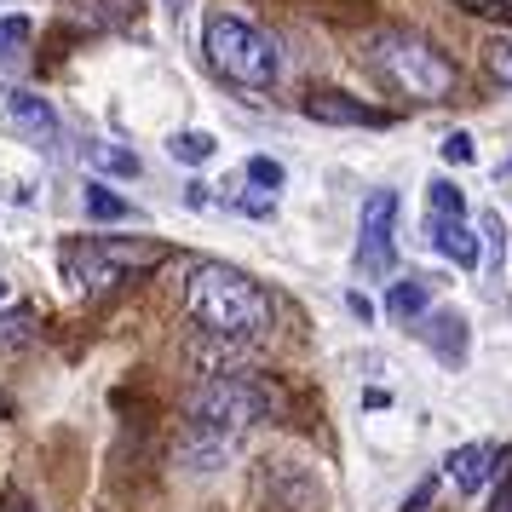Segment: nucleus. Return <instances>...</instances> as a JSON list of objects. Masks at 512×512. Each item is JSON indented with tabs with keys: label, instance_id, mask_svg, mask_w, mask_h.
Wrapping results in <instances>:
<instances>
[{
	"label": "nucleus",
	"instance_id": "0eeeda50",
	"mask_svg": "<svg viewBox=\"0 0 512 512\" xmlns=\"http://www.w3.org/2000/svg\"><path fill=\"white\" fill-rule=\"evenodd\" d=\"M305 116L311 121H328V127H386V110H374V104H357L346 93H311L305 98Z\"/></svg>",
	"mask_w": 512,
	"mask_h": 512
},
{
	"label": "nucleus",
	"instance_id": "bb28decb",
	"mask_svg": "<svg viewBox=\"0 0 512 512\" xmlns=\"http://www.w3.org/2000/svg\"><path fill=\"white\" fill-rule=\"evenodd\" d=\"M208 202H213L208 185H190V190H185V208H208Z\"/></svg>",
	"mask_w": 512,
	"mask_h": 512
},
{
	"label": "nucleus",
	"instance_id": "20e7f679",
	"mask_svg": "<svg viewBox=\"0 0 512 512\" xmlns=\"http://www.w3.org/2000/svg\"><path fill=\"white\" fill-rule=\"evenodd\" d=\"M271 409H277V397L265 392L254 374H213V380H202V386L190 392V403H185L190 426L225 432V438L248 432V426H259V420H271Z\"/></svg>",
	"mask_w": 512,
	"mask_h": 512
},
{
	"label": "nucleus",
	"instance_id": "f03ea898",
	"mask_svg": "<svg viewBox=\"0 0 512 512\" xmlns=\"http://www.w3.org/2000/svg\"><path fill=\"white\" fill-rule=\"evenodd\" d=\"M369 70L386 81V93L415 98V104H438V98L455 93V64L426 35H415V29H380V35H369Z\"/></svg>",
	"mask_w": 512,
	"mask_h": 512
},
{
	"label": "nucleus",
	"instance_id": "f8f14e48",
	"mask_svg": "<svg viewBox=\"0 0 512 512\" xmlns=\"http://www.w3.org/2000/svg\"><path fill=\"white\" fill-rule=\"evenodd\" d=\"M426 305H432V277H397L386 288V311L392 317H420Z\"/></svg>",
	"mask_w": 512,
	"mask_h": 512
},
{
	"label": "nucleus",
	"instance_id": "cd10ccee",
	"mask_svg": "<svg viewBox=\"0 0 512 512\" xmlns=\"http://www.w3.org/2000/svg\"><path fill=\"white\" fill-rule=\"evenodd\" d=\"M0 420H6V397H0Z\"/></svg>",
	"mask_w": 512,
	"mask_h": 512
},
{
	"label": "nucleus",
	"instance_id": "b1692460",
	"mask_svg": "<svg viewBox=\"0 0 512 512\" xmlns=\"http://www.w3.org/2000/svg\"><path fill=\"white\" fill-rule=\"evenodd\" d=\"M242 179H254V185H265V190H277V185H282V167H277V162H265V156H254Z\"/></svg>",
	"mask_w": 512,
	"mask_h": 512
},
{
	"label": "nucleus",
	"instance_id": "a211bd4d",
	"mask_svg": "<svg viewBox=\"0 0 512 512\" xmlns=\"http://www.w3.org/2000/svg\"><path fill=\"white\" fill-rule=\"evenodd\" d=\"M35 340V323H29L24 311H6L0 317V351H24Z\"/></svg>",
	"mask_w": 512,
	"mask_h": 512
},
{
	"label": "nucleus",
	"instance_id": "a878e982",
	"mask_svg": "<svg viewBox=\"0 0 512 512\" xmlns=\"http://www.w3.org/2000/svg\"><path fill=\"white\" fill-rule=\"evenodd\" d=\"M0 512H35V501H29V495H18V489H6V501H0Z\"/></svg>",
	"mask_w": 512,
	"mask_h": 512
},
{
	"label": "nucleus",
	"instance_id": "423d86ee",
	"mask_svg": "<svg viewBox=\"0 0 512 512\" xmlns=\"http://www.w3.org/2000/svg\"><path fill=\"white\" fill-rule=\"evenodd\" d=\"M443 466H449V484L461 489V495H478L484 484H495V472H501V449H489V443H461Z\"/></svg>",
	"mask_w": 512,
	"mask_h": 512
},
{
	"label": "nucleus",
	"instance_id": "6e6552de",
	"mask_svg": "<svg viewBox=\"0 0 512 512\" xmlns=\"http://www.w3.org/2000/svg\"><path fill=\"white\" fill-rule=\"evenodd\" d=\"M6 121H12L24 139H35V144L58 139V116H52V104L41 93H29V87H12V93H6Z\"/></svg>",
	"mask_w": 512,
	"mask_h": 512
},
{
	"label": "nucleus",
	"instance_id": "aec40b11",
	"mask_svg": "<svg viewBox=\"0 0 512 512\" xmlns=\"http://www.w3.org/2000/svg\"><path fill=\"white\" fill-rule=\"evenodd\" d=\"M484 70L495 75L501 87H512V35H501V41H495V47L484 52Z\"/></svg>",
	"mask_w": 512,
	"mask_h": 512
},
{
	"label": "nucleus",
	"instance_id": "c85d7f7f",
	"mask_svg": "<svg viewBox=\"0 0 512 512\" xmlns=\"http://www.w3.org/2000/svg\"><path fill=\"white\" fill-rule=\"evenodd\" d=\"M0 300H6V282H0Z\"/></svg>",
	"mask_w": 512,
	"mask_h": 512
},
{
	"label": "nucleus",
	"instance_id": "1a4fd4ad",
	"mask_svg": "<svg viewBox=\"0 0 512 512\" xmlns=\"http://www.w3.org/2000/svg\"><path fill=\"white\" fill-rule=\"evenodd\" d=\"M426 236H432V248H438L443 259H455V265H478V259H484V248H478V236H472L466 219H432V213H426Z\"/></svg>",
	"mask_w": 512,
	"mask_h": 512
},
{
	"label": "nucleus",
	"instance_id": "7ed1b4c3",
	"mask_svg": "<svg viewBox=\"0 0 512 512\" xmlns=\"http://www.w3.org/2000/svg\"><path fill=\"white\" fill-rule=\"evenodd\" d=\"M202 52H208L213 75H225L236 87H271L277 81V47L271 35L248 18H231V12H213L208 35H202Z\"/></svg>",
	"mask_w": 512,
	"mask_h": 512
},
{
	"label": "nucleus",
	"instance_id": "f257e3e1",
	"mask_svg": "<svg viewBox=\"0 0 512 512\" xmlns=\"http://www.w3.org/2000/svg\"><path fill=\"white\" fill-rule=\"evenodd\" d=\"M185 305H190V317L202 323V334H213V340H236L242 346V340H259L271 328V294L248 271L219 265V259L190 271Z\"/></svg>",
	"mask_w": 512,
	"mask_h": 512
},
{
	"label": "nucleus",
	"instance_id": "f3484780",
	"mask_svg": "<svg viewBox=\"0 0 512 512\" xmlns=\"http://www.w3.org/2000/svg\"><path fill=\"white\" fill-rule=\"evenodd\" d=\"M87 213H93V219H110V225H116V219H127V202H121L116 190L110 185H87Z\"/></svg>",
	"mask_w": 512,
	"mask_h": 512
},
{
	"label": "nucleus",
	"instance_id": "2eb2a0df",
	"mask_svg": "<svg viewBox=\"0 0 512 512\" xmlns=\"http://www.w3.org/2000/svg\"><path fill=\"white\" fill-rule=\"evenodd\" d=\"M426 213H432V219H466L461 185H449V179H432V185H426Z\"/></svg>",
	"mask_w": 512,
	"mask_h": 512
},
{
	"label": "nucleus",
	"instance_id": "4468645a",
	"mask_svg": "<svg viewBox=\"0 0 512 512\" xmlns=\"http://www.w3.org/2000/svg\"><path fill=\"white\" fill-rule=\"evenodd\" d=\"M213 150H219L213 133H173V139H167V156H173V162H185V167L213 162Z\"/></svg>",
	"mask_w": 512,
	"mask_h": 512
},
{
	"label": "nucleus",
	"instance_id": "6ab92c4d",
	"mask_svg": "<svg viewBox=\"0 0 512 512\" xmlns=\"http://www.w3.org/2000/svg\"><path fill=\"white\" fill-rule=\"evenodd\" d=\"M478 225H484V265L489 271H501V248H507V236H501V213L484 208L478 213Z\"/></svg>",
	"mask_w": 512,
	"mask_h": 512
},
{
	"label": "nucleus",
	"instance_id": "ddd939ff",
	"mask_svg": "<svg viewBox=\"0 0 512 512\" xmlns=\"http://www.w3.org/2000/svg\"><path fill=\"white\" fill-rule=\"evenodd\" d=\"M426 340H432L449 363H461V351H466V317H461V311H438V317L426 323Z\"/></svg>",
	"mask_w": 512,
	"mask_h": 512
},
{
	"label": "nucleus",
	"instance_id": "4be33fe9",
	"mask_svg": "<svg viewBox=\"0 0 512 512\" xmlns=\"http://www.w3.org/2000/svg\"><path fill=\"white\" fill-rule=\"evenodd\" d=\"M455 6H466L472 18H489V24H507L512 29V0H455Z\"/></svg>",
	"mask_w": 512,
	"mask_h": 512
},
{
	"label": "nucleus",
	"instance_id": "9b49d317",
	"mask_svg": "<svg viewBox=\"0 0 512 512\" xmlns=\"http://www.w3.org/2000/svg\"><path fill=\"white\" fill-rule=\"evenodd\" d=\"M87 242H93L116 271H144V265H162V259H167L162 242H110V236H87Z\"/></svg>",
	"mask_w": 512,
	"mask_h": 512
},
{
	"label": "nucleus",
	"instance_id": "9d476101",
	"mask_svg": "<svg viewBox=\"0 0 512 512\" xmlns=\"http://www.w3.org/2000/svg\"><path fill=\"white\" fill-rule=\"evenodd\" d=\"M236 438H225V432H202V426H190L185 443H179V461L196 466V472H219V466L231 461Z\"/></svg>",
	"mask_w": 512,
	"mask_h": 512
},
{
	"label": "nucleus",
	"instance_id": "393cba45",
	"mask_svg": "<svg viewBox=\"0 0 512 512\" xmlns=\"http://www.w3.org/2000/svg\"><path fill=\"white\" fill-rule=\"evenodd\" d=\"M489 512H512V466L501 472V489H495V501H489Z\"/></svg>",
	"mask_w": 512,
	"mask_h": 512
},
{
	"label": "nucleus",
	"instance_id": "39448f33",
	"mask_svg": "<svg viewBox=\"0 0 512 512\" xmlns=\"http://www.w3.org/2000/svg\"><path fill=\"white\" fill-rule=\"evenodd\" d=\"M392 225H397V190H374L363 202V236H357V271L363 277H386L397 265Z\"/></svg>",
	"mask_w": 512,
	"mask_h": 512
},
{
	"label": "nucleus",
	"instance_id": "412c9836",
	"mask_svg": "<svg viewBox=\"0 0 512 512\" xmlns=\"http://www.w3.org/2000/svg\"><path fill=\"white\" fill-rule=\"evenodd\" d=\"M29 41V18H0V58H18Z\"/></svg>",
	"mask_w": 512,
	"mask_h": 512
},
{
	"label": "nucleus",
	"instance_id": "5701e85b",
	"mask_svg": "<svg viewBox=\"0 0 512 512\" xmlns=\"http://www.w3.org/2000/svg\"><path fill=\"white\" fill-rule=\"evenodd\" d=\"M443 162H449V167L478 162V150H472V133H449V139H443Z\"/></svg>",
	"mask_w": 512,
	"mask_h": 512
},
{
	"label": "nucleus",
	"instance_id": "dca6fc26",
	"mask_svg": "<svg viewBox=\"0 0 512 512\" xmlns=\"http://www.w3.org/2000/svg\"><path fill=\"white\" fill-rule=\"evenodd\" d=\"M87 162L104 167V173H121V179H133V173H139V156H133V150H121V144H87Z\"/></svg>",
	"mask_w": 512,
	"mask_h": 512
}]
</instances>
